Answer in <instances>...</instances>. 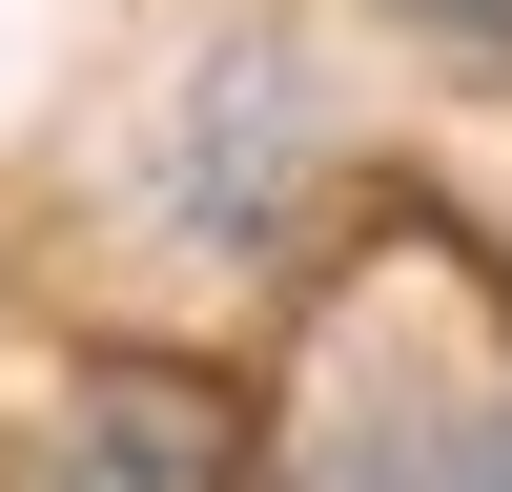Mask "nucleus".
Here are the masks:
<instances>
[{
    "label": "nucleus",
    "instance_id": "nucleus-1",
    "mask_svg": "<svg viewBox=\"0 0 512 492\" xmlns=\"http://www.w3.org/2000/svg\"><path fill=\"white\" fill-rule=\"evenodd\" d=\"M41 492H226V410L164 390V369H103L62 410V451H41Z\"/></svg>",
    "mask_w": 512,
    "mask_h": 492
},
{
    "label": "nucleus",
    "instance_id": "nucleus-2",
    "mask_svg": "<svg viewBox=\"0 0 512 492\" xmlns=\"http://www.w3.org/2000/svg\"><path fill=\"white\" fill-rule=\"evenodd\" d=\"M390 21H410V41H451V62H492V82H512V0H390Z\"/></svg>",
    "mask_w": 512,
    "mask_h": 492
},
{
    "label": "nucleus",
    "instance_id": "nucleus-3",
    "mask_svg": "<svg viewBox=\"0 0 512 492\" xmlns=\"http://www.w3.org/2000/svg\"><path fill=\"white\" fill-rule=\"evenodd\" d=\"M472 492H512V431H492V451H472Z\"/></svg>",
    "mask_w": 512,
    "mask_h": 492
}]
</instances>
